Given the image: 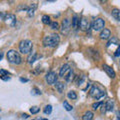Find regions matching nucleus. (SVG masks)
<instances>
[{"label": "nucleus", "instance_id": "obj_10", "mask_svg": "<svg viewBox=\"0 0 120 120\" xmlns=\"http://www.w3.org/2000/svg\"><path fill=\"white\" fill-rule=\"evenodd\" d=\"M72 70L70 68V66L69 64H64V65H62V67L60 68V72H59V76L60 77H62V78H64L67 74H68L70 71Z\"/></svg>", "mask_w": 120, "mask_h": 120}, {"label": "nucleus", "instance_id": "obj_14", "mask_svg": "<svg viewBox=\"0 0 120 120\" xmlns=\"http://www.w3.org/2000/svg\"><path fill=\"white\" fill-rule=\"evenodd\" d=\"M105 107V111H112L114 107V101L113 100H108L106 103L104 104Z\"/></svg>", "mask_w": 120, "mask_h": 120}, {"label": "nucleus", "instance_id": "obj_23", "mask_svg": "<svg viewBox=\"0 0 120 120\" xmlns=\"http://www.w3.org/2000/svg\"><path fill=\"white\" fill-rule=\"evenodd\" d=\"M67 97H68L69 99H72V100H75V99H77V94H76V92L75 91H69L68 93H67Z\"/></svg>", "mask_w": 120, "mask_h": 120}, {"label": "nucleus", "instance_id": "obj_11", "mask_svg": "<svg viewBox=\"0 0 120 120\" xmlns=\"http://www.w3.org/2000/svg\"><path fill=\"white\" fill-rule=\"evenodd\" d=\"M99 36H100V38L102 40H108V39H110V37H111V32H110L109 29L104 28L102 31L100 32Z\"/></svg>", "mask_w": 120, "mask_h": 120}, {"label": "nucleus", "instance_id": "obj_30", "mask_svg": "<svg viewBox=\"0 0 120 120\" xmlns=\"http://www.w3.org/2000/svg\"><path fill=\"white\" fill-rule=\"evenodd\" d=\"M9 75H10V73L8 72V71L3 70V69L0 70V76H9Z\"/></svg>", "mask_w": 120, "mask_h": 120}, {"label": "nucleus", "instance_id": "obj_25", "mask_svg": "<svg viewBox=\"0 0 120 120\" xmlns=\"http://www.w3.org/2000/svg\"><path fill=\"white\" fill-rule=\"evenodd\" d=\"M63 106H64V108H65L67 111H71V110L73 109L72 105H70L68 102H67V101H64V102H63Z\"/></svg>", "mask_w": 120, "mask_h": 120}, {"label": "nucleus", "instance_id": "obj_21", "mask_svg": "<svg viewBox=\"0 0 120 120\" xmlns=\"http://www.w3.org/2000/svg\"><path fill=\"white\" fill-rule=\"evenodd\" d=\"M111 44H116V45H119L120 44V41L118 40L117 37H112V39H110L109 41H108V43L106 44L107 47H109Z\"/></svg>", "mask_w": 120, "mask_h": 120}, {"label": "nucleus", "instance_id": "obj_35", "mask_svg": "<svg viewBox=\"0 0 120 120\" xmlns=\"http://www.w3.org/2000/svg\"><path fill=\"white\" fill-rule=\"evenodd\" d=\"M20 81H21V82H27V81H28V79H24V78H20Z\"/></svg>", "mask_w": 120, "mask_h": 120}, {"label": "nucleus", "instance_id": "obj_1", "mask_svg": "<svg viewBox=\"0 0 120 120\" xmlns=\"http://www.w3.org/2000/svg\"><path fill=\"white\" fill-rule=\"evenodd\" d=\"M60 42V37L58 34H50V35H46L43 38V45L45 47H52L54 48L56 47Z\"/></svg>", "mask_w": 120, "mask_h": 120}, {"label": "nucleus", "instance_id": "obj_5", "mask_svg": "<svg viewBox=\"0 0 120 120\" xmlns=\"http://www.w3.org/2000/svg\"><path fill=\"white\" fill-rule=\"evenodd\" d=\"M105 26V21L102 18H96V19L92 22L91 27L94 31H102Z\"/></svg>", "mask_w": 120, "mask_h": 120}, {"label": "nucleus", "instance_id": "obj_28", "mask_svg": "<svg viewBox=\"0 0 120 120\" xmlns=\"http://www.w3.org/2000/svg\"><path fill=\"white\" fill-rule=\"evenodd\" d=\"M51 112H52V106H51V105H46L45 108H44V113L49 115Z\"/></svg>", "mask_w": 120, "mask_h": 120}, {"label": "nucleus", "instance_id": "obj_17", "mask_svg": "<svg viewBox=\"0 0 120 120\" xmlns=\"http://www.w3.org/2000/svg\"><path fill=\"white\" fill-rule=\"evenodd\" d=\"M37 58H38V55H37L35 52L34 53H31L29 56H28V58H27V62L29 63V64H33L36 60H37Z\"/></svg>", "mask_w": 120, "mask_h": 120}, {"label": "nucleus", "instance_id": "obj_4", "mask_svg": "<svg viewBox=\"0 0 120 120\" xmlns=\"http://www.w3.org/2000/svg\"><path fill=\"white\" fill-rule=\"evenodd\" d=\"M33 44L30 40H23L19 44V51L22 54H29L32 50Z\"/></svg>", "mask_w": 120, "mask_h": 120}, {"label": "nucleus", "instance_id": "obj_33", "mask_svg": "<svg viewBox=\"0 0 120 120\" xmlns=\"http://www.w3.org/2000/svg\"><path fill=\"white\" fill-rule=\"evenodd\" d=\"M32 91H35V94H37V95H40L41 94V91H40L38 88H33Z\"/></svg>", "mask_w": 120, "mask_h": 120}, {"label": "nucleus", "instance_id": "obj_12", "mask_svg": "<svg viewBox=\"0 0 120 120\" xmlns=\"http://www.w3.org/2000/svg\"><path fill=\"white\" fill-rule=\"evenodd\" d=\"M103 69H104V71L106 72L107 74H108V76L109 77H111V78H115V71L113 70V68L112 67H110L109 65H107V64H103Z\"/></svg>", "mask_w": 120, "mask_h": 120}, {"label": "nucleus", "instance_id": "obj_26", "mask_svg": "<svg viewBox=\"0 0 120 120\" xmlns=\"http://www.w3.org/2000/svg\"><path fill=\"white\" fill-rule=\"evenodd\" d=\"M103 103H104V102H102V101H99V102H95V103H93V104H92V108H93L94 110L98 109V108H99L100 106H102Z\"/></svg>", "mask_w": 120, "mask_h": 120}, {"label": "nucleus", "instance_id": "obj_2", "mask_svg": "<svg viewBox=\"0 0 120 120\" xmlns=\"http://www.w3.org/2000/svg\"><path fill=\"white\" fill-rule=\"evenodd\" d=\"M7 60L11 63V64L14 65H19L20 63L22 62V58L19 54V52H17L16 50L11 49L7 52Z\"/></svg>", "mask_w": 120, "mask_h": 120}, {"label": "nucleus", "instance_id": "obj_38", "mask_svg": "<svg viewBox=\"0 0 120 120\" xmlns=\"http://www.w3.org/2000/svg\"><path fill=\"white\" fill-rule=\"evenodd\" d=\"M38 120H48V119H38Z\"/></svg>", "mask_w": 120, "mask_h": 120}, {"label": "nucleus", "instance_id": "obj_15", "mask_svg": "<svg viewBox=\"0 0 120 120\" xmlns=\"http://www.w3.org/2000/svg\"><path fill=\"white\" fill-rule=\"evenodd\" d=\"M89 55L94 59V60H99L100 59V55H99V52L97 50H94V49H89Z\"/></svg>", "mask_w": 120, "mask_h": 120}, {"label": "nucleus", "instance_id": "obj_13", "mask_svg": "<svg viewBox=\"0 0 120 120\" xmlns=\"http://www.w3.org/2000/svg\"><path fill=\"white\" fill-rule=\"evenodd\" d=\"M79 21H80V18L78 17V15L74 14V16L72 18V22H71V25H72L74 30H77L79 28Z\"/></svg>", "mask_w": 120, "mask_h": 120}, {"label": "nucleus", "instance_id": "obj_6", "mask_svg": "<svg viewBox=\"0 0 120 120\" xmlns=\"http://www.w3.org/2000/svg\"><path fill=\"white\" fill-rule=\"evenodd\" d=\"M70 27H71V21L68 18H65L62 21V25H61V33L64 35H67L70 31Z\"/></svg>", "mask_w": 120, "mask_h": 120}, {"label": "nucleus", "instance_id": "obj_29", "mask_svg": "<svg viewBox=\"0 0 120 120\" xmlns=\"http://www.w3.org/2000/svg\"><path fill=\"white\" fill-rule=\"evenodd\" d=\"M49 25H50L51 29H53V30H58V29H59V24H58V23H57V22H56V21L51 22V23H50Z\"/></svg>", "mask_w": 120, "mask_h": 120}, {"label": "nucleus", "instance_id": "obj_8", "mask_svg": "<svg viewBox=\"0 0 120 120\" xmlns=\"http://www.w3.org/2000/svg\"><path fill=\"white\" fill-rule=\"evenodd\" d=\"M4 21L6 22L7 25L9 26H14L16 23V16L14 14H6Z\"/></svg>", "mask_w": 120, "mask_h": 120}, {"label": "nucleus", "instance_id": "obj_3", "mask_svg": "<svg viewBox=\"0 0 120 120\" xmlns=\"http://www.w3.org/2000/svg\"><path fill=\"white\" fill-rule=\"evenodd\" d=\"M89 95L91 97H93L94 99L98 100L100 98H102L103 96L106 95V93H105L104 90H101L98 86L93 85V86H91V88L89 90Z\"/></svg>", "mask_w": 120, "mask_h": 120}, {"label": "nucleus", "instance_id": "obj_31", "mask_svg": "<svg viewBox=\"0 0 120 120\" xmlns=\"http://www.w3.org/2000/svg\"><path fill=\"white\" fill-rule=\"evenodd\" d=\"M5 16H6L5 12H0V21H4Z\"/></svg>", "mask_w": 120, "mask_h": 120}, {"label": "nucleus", "instance_id": "obj_36", "mask_svg": "<svg viewBox=\"0 0 120 120\" xmlns=\"http://www.w3.org/2000/svg\"><path fill=\"white\" fill-rule=\"evenodd\" d=\"M22 117H23V118H25V119H26V118H28L29 116H28L27 114H25V113H24V114H22Z\"/></svg>", "mask_w": 120, "mask_h": 120}, {"label": "nucleus", "instance_id": "obj_16", "mask_svg": "<svg viewBox=\"0 0 120 120\" xmlns=\"http://www.w3.org/2000/svg\"><path fill=\"white\" fill-rule=\"evenodd\" d=\"M36 8H37V4L36 3H32V5L31 6H29V8H28V13H27V15L29 17H31V16H33L34 15V12H35V10H36Z\"/></svg>", "mask_w": 120, "mask_h": 120}, {"label": "nucleus", "instance_id": "obj_20", "mask_svg": "<svg viewBox=\"0 0 120 120\" xmlns=\"http://www.w3.org/2000/svg\"><path fill=\"white\" fill-rule=\"evenodd\" d=\"M111 15L115 18L116 20L120 21V10H119V9H117V8L112 9V11H111Z\"/></svg>", "mask_w": 120, "mask_h": 120}, {"label": "nucleus", "instance_id": "obj_27", "mask_svg": "<svg viewBox=\"0 0 120 120\" xmlns=\"http://www.w3.org/2000/svg\"><path fill=\"white\" fill-rule=\"evenodd\" d=\"M39 111H40V108L38 106H32L30 108V112H31L32 114H37Z\"/></svg>", "mask_w": 120, "mask_h": 120}, {"label": "nucleus", "instance_id": "obj_19", "mask_svg": "<svg viewBox=\"0 0 120 120\" xmlns=\"http://www.w3.org/2000/svg\"><path fill=\"white\" fill-rule=\"evenodd\" d=\"M55 87H56V89H57V91L59 93H62L63 91H64V89H65V85H64L63 82H58L57 81L55 83Z\"/></svg>", "mask_w": 120, "mask_h": 120}, {"label": "nucleus", "instance_id": "obj_32", "mask_svg": "<svg viewBox=\"0 0 120 120\" xmlns=\"http://www.w3.org/2000/svg\"><path fill=\"white\" fill-rule=\"evenodd\" d=\"M114 56H115V57H119V56H120V46L117 48V50H116L115 51V53H114Z\"/></svg>", "mask_w": 120, "mask_h": 120}, {"label": "nucleus", "instance_id": "obj_7", "mask_svg": "<svg viewBox=\"0 0 120 120\" xmlns=\"http://www.w3.org/2000/svg\"><path fill=\"white\" fill-rule=\"evenodd\" d=\"M57 74L54 71H50V72H48L46 74V76H45V80L48 84H54L57 82Z\"/></svg>", "mask_w": 120, "mask_h": 120}, {"label": "nucleus", "instance_id": "obj_18", "mask_svg": "<svg viewBox=\"0 0 120 120\" xmlns=\"http://www.w3.org/2000/svg\"><path fill=\"white\" fill-rule=\"evenodd\" d=\"M93 116H94V114H93L92 111H86L85 113L83 114V116H82V120H92L93 119Z\"/></svg>", "mask_w": 120, "mask_h": 120}, {"label": "nucleus", "instance_id": "obj_34", "mask_svg": "<svg viewBox=\"0 0 120 120\" xmlns=\"http://www.w3.org/2000/svg\"><path fill=\"white\" fill-rule=\"evenodd\" d=\"M1 77V79L2 80H4V81H8V80H10V77L9 76H0Z\"/></svg>", "mask_w": 120, "mask_h": 120}, {"label": "nucleus", "instance_id": "obj_22", "mask_svg": "<svg viewBox=\"0 0 120 120\" xmlns=\"http://www.w3.org/2000/svg\"><path fill=\"white\" fill-rule=\"evenodd\" d=\"M64 78H65V80H66L67 82H71V81H73V79H74V72H73V70H71L70 72H69L68 74H67Z\"/></svg>", "mask_w": 120, "mask_h": 120}, {"label": "nucleus", "instance_id": "obj_37", "mask_svg": "<svg viewBox=\"0 0 120 120\" xmlns=\"http://www.w3.org/2000/svg\"><path fill=\"white\" fill-rule=\"evenodd\" d=\"M3 58V53H2V52H1V53H0V60H1Z\"/></svg>", "mask_w": 120, "mask_h": 120}, {"label": "nucleus", "instance_id": "obj_39", "mask_svg": "<svg viewBox=\"0 0 120 120\" xmlns=\"http://www.w3.org/2000/svg\"><path fill=\"white\" fill-rule=\"evenodd\" d=\"M119 64H120V61H119Z\"/></svg>", "mask_w": 120, "mask_h": 120}, {"label": "nucleus", "instance_id": "obj_9", "mask_svg": "<svg viewBox=\"0 0 120 120\" xmlns=\"http://www.w3.org/2000/svg\"><path fill=\"white\" fill-rule=\"evenodd\" d=\"M90 23L89 21L86 19V18H81L80 21H79V28H81V30L83 31H88L90 29Z\"/></svg>", "mask_w": 120, "mask_h": 120}, {"label": "nucleus", "instance_id": "obj_24", "mask_svg": "<svg viewBox=\"0 0 120 120\" xmlns=\"http://www.w3.org/2000/svg\"><path fill=\"white\" fill-rule=\"evenodd\" d=\"M42 22L45 24V25H48V24H50L51 23V21H50V17L48 16V15H43L42 16Z\"/></svg>", "mask_w": 120, "mask_h": 120}]
</instances>
